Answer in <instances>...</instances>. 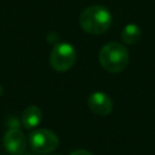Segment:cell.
<instances>
[{"instance_id": "4", "label": "cell", "mask_w": 155, "mask_h": 155, "mask_svg": "<svg viewBox=\"0 0 155 155\" xmlns=\"http://www.w3.org/2000/svg\"><path fill=\"white\" fill-rule=\"evenodd\" d=\"M76 62V51L68 42L57 44L50 54V64L57 71L69 70Z\"/></svg>"}, {"instance_id": "9", "label": "cell", "mask_w": 155, "mask_h": 155, "mask_svg": "<svg viewBox=\"0 0 155 155\" xmlns=\"http://www.w3.org/2000/svg\"><path fill=\"white\" fill-rule=\"evenodd\" d=\"M70 155H93V154L90 153L88 150H85V149H76V150L71 151Z\"/></svg>"}, {"instance_id": "11", "label": "cell", "mask_w": 155, "mask_h": 155, "mask_svg": "<svg viewBox=\"0 0 155 155\" xmlns=\"http://www.w3.org/2000/svg\"><path fill=\"white\" fill-rule=\"evenodd\" d=\"M27 155H31V154H27Z\"/></svg>"}, {"instance_id": "2", "label": "cell", "mask_w": 155, "mask_h": 155, "mask_svg": "<svg viewBox=\"0 0 155 155\" xmlns=\"http://www.w3.org/2000/svg\"><path fill=\"white\" fill-rule=\"evenodd\" d=\"M128 51L127 48L116 41L105 44L99 51L101 65L110 73H120L128 64Z\"/></svg>"}, {"instance_id": "1", "label": "cell", "mask_w": 155, "mask_h": 155, "mask_svg": "<svg viewBox=\"0 0 155 155\" xmlns=\"http://www.w3.org/2000/svg\"><path fill=\"white\" fill-rule=\"evenodd\" d=\"M113 22V16L110 11L102 5H92L86 7L79 18L80 27L84 31L93 35H99L105 33Z\"/></svg>"}, {"instance_id": "7", "label": "cell", "mask_w": 155, "mask_h": 155, "mask_svg": "<svg viewBox=\"0 0 155 155\" xmlns=\"http://www.w3.org/2000/svg\"><path fill=\"white\" fill-rule=\"evenodd\" d=\"M41 119H42V113H41L40 108L36 105H29L22 113L21 120H22V125L25 128L30 130V128L36 127L40 124Z\"/></svg>"}, {"instance_id": "8", "label": "cell", "mask_w": 155, "mask_h": 155, "mask_svg": "<svg viewBox=\"0 0 155 155\" xmlns=\"http://www.w3.org/2000/svg\"><path fill=\"white\" fill-rule=\"evenodd\" d=\"M140 36H142L140 28L137 24H133V23H130V24L125 25V28L121 33L122 41L127 45H134L136 42L139 41Z\"/></svg>"}, {"instance_id": "10", "label": "cell", "mask_w": 155, "mask_h": 155, "mask_svg": "<svg viewBox=\"0 0 155 155\" xmlns=\"http://www.w3.org/2000/svg\"><path fill=\"white\" fill-rule=\"evenodd\" d=\"M2 93V88H1V86H0V94Z\"/></svg>"}, {"instance_id": "3", "label": "cell", "mask_w": 155, "mask_h": 155, "mask_svg": "<svg viewBox=\"0 0 155 155\" xmlns=\"http://www.w3.org/2000/svg\"><path fill=\"white\" fill-rule=\"evenodd\" d=\"M29 144L31 150L39 155H46L54 151L59 144L57 134L47 128L35 130L29 136Z\"/></svg>"}, {"instance_id": "6", "label": "cell", "mask_w": 155, "mask_h": 155, "mask_svg": "<svg viewBox=\"0 0 155 155\" xmlns=\"http://www.w3.org/2000/svg\"><path fill=\"white\" fill-rule=\"evenodd\" d=\"M87 105L91 111L99 116H107L113 110V101L111 98L101 91L93 92L87 98Z\"/></svg>"}, {"instance_id": "5", "label": "cell", "mask_w": 155, "mask_h": 155, "mask_svg": "<svg viewBox=\"0 0 155 155\" xmlns=\"http://www.w3.org/2000/svg\"><path fill=\"white\" fill-rule=\"evenodd\" d=\"M4 147L12 155H23L27 148L25 136L18 128H10L4 134Z\"/></svg>"}]
</instances>
